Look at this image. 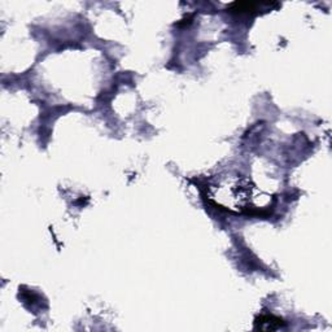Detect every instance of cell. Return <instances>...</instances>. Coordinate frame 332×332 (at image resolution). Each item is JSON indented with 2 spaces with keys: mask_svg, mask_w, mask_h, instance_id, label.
Returning <instances> with one entry per match:
<instances>
[{
  "mask_svg": "<svg viewBox=\"0 0 332 332\" xmlns=\"http://www.w3.org/2000/svg\"><path fill=\"white\" fill-rule=\"evenodd\" d=\"M256 324V328L265 329V331H273V329L281 328L283 326V321L274 316H262L257 319Z\"/></svg>",
  "mask_w": 332,
  "mask_h": 332,
  "instance_id": "1",
  "label": "cell"
}]
</instances>
